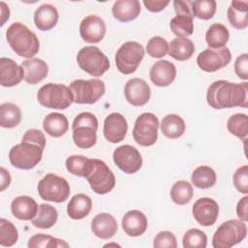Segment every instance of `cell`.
Segmentation results:
<instances>
[{
	"label": "cell",
	"instance_id": "cell-1",
	"mask_svg": "<svg viewBox=\"0 0 248 248\" xmlns=\"http://www.w3.org/2000/svg\"><path fill=\"white\" fill-rule=\"evenodd\" d=\"M206 101L215 109L234 107L247 108L248 83L246 81L235 83L225 79L216 80L207 88Z\"/></svg>",
	"mask_w": 248,
	"mask_h": 248
},
{
	"label": "cell",
	"instance_id": "cell-2",
	"mask_svg": "<svg viewBox=\"0 0 248 248\" xmlns=\"http://www.w3.org/2000/svg\"><path fill=\"white\" fill-rule=\"evenodd\" d=\"M6 38L18 56L30 59L40 49V42L36 34L21 22L12 23L6 31Z\"/></svg>",
	"mask_w": 248,
	"mask_h": 248
},
{
	"label": "cell",
	"instance_id": "cell-3",
	"mask_svg": "<svg viewBox=\"0 0 248 248\" xmlns=\"http://www.w3.org/2000/svg\"><path fill=\"white\" fill-rule=\"evenodd\" d=\"M84 177L90 184L93 192L105 195L115 186V176L108 165L100 159H88Z\"/></svg>",
	"mask_w": 248,
	"mask_h": 248
},
{
	"label": "cell",
	"instance_id": "cell-4",
	"mask_svg": "<svg viewBox=\"0 0 248 248\" xmlns=\"http://www.w3.org/2000/svg\"><path fill=\"white\" fill-rule=\"evenodd\" d=\"M97 129L98 120L93 113L84 111L78 114L72 125L75 144L81 149L93 147L97 142Z\"/></svg>",
	"mask_w": 248,
	"mask_h": 248
},
{
	"label": "cell",
	"instance_id": "cell-5",
	"mask_svg": "<svg viewBox=\"0 0 248 248\" xmlns=\"http://www.w3.org/2000/svg\"><path fill=\"white\" fill-rule=\"evenodd\" d=\"M37 100L43 107L54 109H66L74 102L72 91L68 86L51 82L39 89Z\"/></svg>",
	"mask_w": 248,
	"mask_h": 248
},
{
	"label": "cell",
	"instance_id": "cell-6",
	"mask_svg": "<svg viewBox=\"0 0 248 248\" xmlns=\"http://www.w3.org/2000/svg\"><path fill=\"white\" fill-rule=\"evenodd\" d=\"M247 235L245 222L237 219L228 220L222 223L212 237L214 248H230L241 242Z\"/></svg>",
	"mask_w": 248,
	"mask_h": 248
},
{
	"label": "cell",
	"instance_id": "cell-7",
	"mask_svg": "<svg viewBox=\"0 0 248 248\" xmlns=\"http://www.w3.org/2000/svg\"><path fill=\"white\" fill-rule=\"evenodd\" d=\"M77 62L82 71L95 78L103 76L110 67L107 55L94 46H87L79 49Z\"/></svg>",
	"mask_w": 248,
	"mask_h": 248
},
{
	"label": "cell",
	"instance_id": "cell-8",
	"mask_svg": "<svg viewBox=\"0 0 248 248\" xmlns=\"http://www.w3.org/2000/svg\"><path fill=\"white\" fill-rule=\"evenodd\" d=\"M44 148L40 145L22 141L14 145L9 152V161L13 167L19 170H31L42 160Z\"/></svg>",
	"mask_w": 248,
	"mask_h": 248
},
{
	"label": "cell",
	"instance_id": "cell-9",
	"mask_svg": "<svg viewBox=\"0 0 248 248\" xmlns=\"http://www.w3.org/2000/svg\"><path fill=\"white\" fill-rule=\"evenodd\" d=\"M37 190L39 196L44 201L56 203L65 202L69 198L71 192L68 181L55 173L46 174L39 181Z\"/></svg>",
	"mask_w": 248,
	"mask_h": 248
},
{
	"label": "cell",
	"instance_id": "cell-10",
	"mask_svg": "<svg viewBox=\"0 0 248 248\" xmlns=\"http://www.w3.org/2000/svg\"><path fill=\"white\" fill-rule=\"evenodd\" d=\"M69 88L77 104H95L106 91L105 82L99 78L76 79L70 83Z\"/></svg>",
	"mask_w": 248,
	"mask_h": 248
},
{
	"label": "cell",
	"instance_id": "cell-11",
	"mask_svg": "<svg viewBox=\"0 0 248 248\" xmlns=\"http://www.w3.org/2000/svg\"><path fill=\"white\" fill-rule=\"evenodd\" d=\"M143 56L144 49L140 43L135 41L126 42L116 51V68L121 74L130 75L138 69Z\"/></svg>",
	"mask_w": 248,
	"mask_h": 248
},
{
	"label": "cell",
	"instance_id": "cell-12",
	"mask_svg": "<svg viewBox=\"0 0 248 248\" xmlns=\"http://www.w3.org/2000/svg\"><path fill=\"white\" fill-rule=\"evenodd\" d=\"M159 120L152 112H143L136 119L133 138L141 146H150L158 139Z\"/></svg>",
	"mask_w": 248,
	"mask_h": 248
},
{
	"label": "cell",
	"instance_id": "cell-13",
	"mask_svg": "<svg viewBox=\"0 0 248 248\" xmlns=\"http://www.w3.org/2000/svg\"><path fill=\"white\" fill-rule=\"evenodd\" d=\"M114 164L125 173H136L142 166V157L140 151L129 144L118 146L113 151Z\"/></svg>",
	"mask_w": 248,
	"mask_h": 248
},
{
	"label": "cell",
	"instance_id": "cell-14",
	"mask_svg": "<svg viewBox=\"0 0 248 248\" xmlns=\"http://www.w3.org/2000/svg\"><path fill=\"white\" fill-rule=\"evenodd\" d=\"M232 59L231 51L228 47L219 49L206 48L197 57V64L204 72L213 73L226 67Z\"/></svg>",
	"mask_w": 248,
	"mask_h": 248
},
{
	"label": "cell",
	"instance_id": "cell-15",
	"mask_svg": "<svg viewBox=\"0 0 248 248\" xmlns=\"http://www.w3.org/2000/svg\"><path fill=\"white\" fill-rule=\"evenodd\" d=\"M193 216L203 227L212 226L219 215V204L211 198H201L193 204Z\"/></svg>",
	"mask_w": 248,
	"mask_h": 248
},
{
	"label": "cell",
	"instance_id": "cell-16",
	"mask_svg": "<svg viewBox=\"0 0 248 248\" xmlns=\"http://www.w3.org/2000/svg\"><path fill=\"white\" fill-rule=\"evenodd\" d=\"M107 27L103 18L96 15L85 16L79 24V34L83 41L96 44L102 41L106 35Z\"/></svg>",
	"mask_w": 248,
	"mask_h": 248
},
{
	"label": "cell",
	"instance_id": "cell-17",
	"mask_svg": "<svg viewBox=\"0 0 248 248\" xmlns=\"http://www.w3.org/2000/svg\"><path fill=\"white\" fill-rule=\"evenodd\" d=\"M124 94L129 104L135 107H140L149 101L151 90L144 79L134 78L126 82L124 87Z\"/></svg>",
	"mask_w": 248,
	"mask_h": 248
},
{
	"label": "cell",
	"instance_id": "cell-18",
	"mask_svg": "<svg viewBox=\"0 0 248 248\" xmlns=\"http://www.w3.org/2000/svg\"><path fill=\"white\" fill-rule=\"evenodd\" d=\"M128 124L126 118L118 112L108 114L104 121V136L111 143L122 141L127 134Z\"/></svg>",
	"mask_w": 248,
	"mask_h": 248
},
{
	"label": "cell",
	"instance_id": "cell-19",
	"mask_svg": "<svg viewBox=\"0 0 248 248\" xmlns=\"http://www.w3.org/2000/svg\"><path fill=\"white\" fill-rule=\"evenodd\" d=\"M24 79V71L13 59L0 58V84L4 87H13Z\"/></svg>",
	"mask_w": 248,
	"mask_h": 248
},
{
	"label": "cell",
	"instance_id": "cell-20",
	"mask_svg": "<svg viewBox=\"0 0 248 248\" xmlns=\"http://www.w3.org/2000/svg\"><path fill=\"white\" fill-rule=\"evenodd\" d=\"M176 77L175 66L168 60L155 62L149 71V78L152 83L159 87L169 86Z\"/></svg>",
	"mask_w": 248,
	"mask_h": 248
},
{
	"label": "cell",
	"instance_id": "cell-21",
	"mask_svg": "<svg viewBox=\"0 0 248 248\" xmlns=\"http://www.w3.org/2000/svg\"><path fill=\"white\" fill-rule=\"evenodd\" d=\"M91 231L101 239H109L117 232V222L111 214L99 213L91 221Z\"/></svg>",
	"mask_w": 248,
	"mask_h": 248
},
{
	"label": "cell",
	"instance_id": "cell-22",
	"mask_svg": "<svg viewBox=\"0 0 248 248\" xmlns=\"http://www.w3.org/2000/svg\"><path fill=\"white\" fill-rule=\"evenodd\" d=\"M122 229L130 236H140L147 229V218L140 210H130L122 218Z\"/></svg>",
	"mask_w": 248,
	"mask_h": 248
},
{
	"label": "cell",
	"instance_id": "cell-23",
	"mask_svg": "<svg viewBox=\"0 0 248 248\" xmlns=\"http://www.w3.org/2000/svg\"><path fill=\"white\" fill-rule=\"evenodd\" d=\"M39 205L37 202L29 196H19L13 200L11 203L12 214L18 220H32L37 212Z\"/></svg>",
	"mask_w": 248,
	"mask_h": 248
},
{
	"label": "cell",
	"instance_id": "cell-24",
	"mask_svg": "<svg viewBox=\"0 0 248 248\" xmlns=\"http://www.w3.org/2000/svg\"><path fill=\"white\" fill-rule=\"evenodd\" d=\"M24 71V80L29 84H36L44 80L48 74L47 64L40 58L26 59L21 63Z\"/></svg>",
	"mask_w": 248,
	"mask_h": 248
},
{
	"label": "cell",
	"instance_id": "cell-25",
	"mask_svg": "<svg viewBox=\"0 0 248 248\" xmlns=\"http://www.w3.org/2000/svg\"><path fill=\"white\" fill-rule=\"evenodd\" d=\"M112 16L120 22L136 19L140 13V4L138 0H118L111 8Z\"/></svg>",
	"mask_w": 248,
	"mask_h": 248
},
{
	"label": "cell",
	"instance_id": "cell-26",
	"mask_svg": "<svg viewBox=\"0 0 248 248\" xmlns=\"http://www.w3.org/2000/svg\"><path fill=\"white\" fill-rule=\"evenodd\" d=\"M57 9L51 4H43L34 13V23L41 31L52 29L58 21Z\"/></svg>",
	"mask_w": 248,
	"mask_h": 248
},
{
	"label": "cell",
	"instance_id": "cell-27",
	"mask_svg": "<svg viewBox=\"0 0 248 248\" xmlns=\"http://www.w3.org/2000/svg\"><path fill=\"white\" fill-rule=\"evenodd\" d=\"M228 19L235 29H245L248 25V2L233 0L228 8Z\"/></svg>",
	"mask_w": 248,
	"mask_h": 248
},
{
	"label": "cell",
	"instance_id": "cell-28",
	"mask_svg": "<svg viewBox=\"0 0 248 248\" xmlns=\"http://www.w3.org/2000/svg\"><path fill=\"white\" fill-rule=\"evenodd\" d=\"M92 209V200L85 194L75 195L67 205V214L74 220H80L86 217Z\"/></svg>",
	"mask_w": 248,
	"mask_h": 248
},
{
	"label": "cell",
	"instance_id": "cell-29",
	"mask_svg": "<svg viewBox=\"0 0 248 248\" xmlns=\"http://www.w3.org/2000/svg\"><path fill=\"white\" fill-rule=\"evenodd\" d=\"M43 127L50 137L60 138L67 133L69 129V122L64 114L51 112L44 118Z\"/></svg>",
	"mask_w": 248,
	"mask_h": 248
},
{
	"label": "cell",
	"instance_id": "cell-30",
	"mask_svg": "<svg viewBox=\"0 0 248 248\" xmlns=\"http://www.w3.org/2000/svg\"><path fill=\"white\" fill-rule=\"evenodd\" d=\"M230 38L228 28L222 23H213L205 34V41L209 48L219 49L225 47Z\"/></svg>",
	"mask_w": 248,
	"mask_h": 248
},
{
	"label": "cell",
	"instance_id": "cell-31",
	"mask_svg": "<svg viewBox=\"0 0 248 248\" xmlns=\"http://www.w3.org/2000/svg\"><path fill=\"white\" fill-rule=\"evenodd\" d=\"M195 52L194 43L188 38H175L169 45V54L178 61H185Z\"/></svg>",
	"mask_w": 248,
	"mask_h": 248
},
{
	"label": "cell",
	"instance_id": "cell-32",
	"mask_svg": "<svg viewBox=\"0 0 248 248\" xmlns=\"http://www.w3.org/2000/svg\"><path fill=\"white\" fill-rule=\"evenodd\" d=\"M58 219V212L54 206L48 203H41L32 224L39 229H49L55 225Z\"/></svg>",
	"mask_w": 248,
	"mask_h": 248
},
{
	"label": "cell",
	"instance_id": "cell-33",
	"mask_svg": "<svg viewBox=\"0 0 248 248\" xmlns=\"http://www.w3.org/2000/svg\"><path fill=\"white\" fill-rule=\"evenodd\" d=\"M186 129L184 120L177 114L170 113L166 115L161 122V131L169 139L181 137Z\"/></svg>",
	"mask_w": 248,
	"mask_h": 248
},
{
	"label": "cell",
	"instance_id": "cell-34",
	"mask_svg": "<svg viewBox=\"0 0 248 248\" xmlns=\"http://www.w3.org/2000/svg\"><path fill=\"white\" fill-rule=\"evenodd\" d=\"M21 121V110L14 103L0 105V126L3 128H15Z\"/></svg>",
	"mask_w": 248,
	"mask_h": 248
},
{
	"label": "cell",
	"instance_id": "cell-35",
	"mask_svg": "<svg viewBox=\"0 0 248 248\" xmlns=\"http://www.w3.org/2000/svg\"><path fill=\"white\" fill-rule=\"evenodd\" d=\"M191 181L199 189H207L212 187L216 182V173L208 166H200L196 168L191 175Z\"/></svg>",
	"mask_w": 248,
	"mask_h": 248
},
{
	"label": "cell",
	"instance_id": "cell-36",
	"mask_svg": "<svg viewBox=\"0 0 248 248\" xmlns=\"http://www.w3.org/2000/svg\"><path fill=\"white\" fill-rule=\"evenodd\" d=\"M170 30L177 38H186L193 34L194 23L193 16L186 15H176L170 23Z\"/></svg>",
	"mask_w": 248,
	"mask_h": 248
},
{
	"label": "cell",
	"instance_id": "cell-37",
	"mask_svg": "<svg viewBox=\"0 0 248 248\" xmlns=\"http://www.w3.org/2000/svg\"><path fill=\"white\" fill-rule=\"evenodd\" d=\"M193 187L186 180L176 181L170 189V198L176 204L183 205L188 203L193 198Z\"/></svg>",
	"mask_w": 248,
	"mask_h": 248
},
{
	"label": "cell",
	"instance_id": "cell-38",
	"mask_svg": "<svg viewBox=\"0 0 248 248\" xmlns=\"http://www.w3.org/2000/svg\"><path fill=\"white\" fill-rule=\"evenodd\" d=\"M227 128L231 134L245 140L248 135V116L244 113H235L232 115L228 119Z\"/></svg>",
	"mask_w": 248,
	"mask_h": 248
},
{
	"label": "cell",
	"instance_id": "cell-39",
	"mask_svg": "<svg viewBox=\"0 0 248 248\" xmlns=\"http://www.w3.org/2000/svg\"><path fill=\"white\" fill-rule=\"evenodd\" d=\"M217 4L214 0H196L191 1V10L193 16L207 20L212 18L216 12Z\"/></svg>",
	"mask_w": 248,
	"mask_h": 248
},
{
	"label": "cell",
	"instance_id": "cell-40",
	"mask_svg": "<svg viewBox=\"0 0 248 248\" xmlns=\"http://www.w3.org/2000/svg\"><path fill=\"white\" fill-rule=\"evenodd\" d=\"M18 239V232L16 226L9 220L0 219V245L4 247H11L16 243Z\"/></svg>",
	"mask_w": 248,
	"mask_h": 248
},
{
	"label": "cell",
	"instance_id": "cell-41",
	"mask_svg": "<svg viewBox=\"0 0 248 248\" xmlns=\"http://www.w3.org/2000/svg\"><path fill=\"white\" fill-rule=\"evenodd\" d=\"M29 248H40V247H69V244L62 239L53 237L49 234L38 233L34 234L29 238L28 245Z\"/></svg>",
	"mask_w": 248,
	"mask_h": 248
},
{
	"label": "cell",
	"instance_id": "cell-42",
	"mask_svg": "<svg viewBox=\"0 0 248 248\" xmlns=\"http://www.w3.org/2000/svg\"><path fill=\"white\" fill-rule=\"evenodd\" d=\"M182 245L184 248H205L207 236L199 229H190L183 235Z\"/></svg>",
	"mask_w": 248,
	"mask_h": 248
},
{
	"label": "cell",
	"instance_id": "cell-43",
	"mask_svg": "<svg viewBox=\"0 0 248 248\" xmlns=\"http://www.w3.org/2000/svg\"><path fill=\"white\" fill-rule=\"evenodd\" d=\"M146 51L153 58L164 57L169 51V44L163 37L154 36L147 42Z\"/></svg>",
	"mask_w": 248,
	"mask_h": 248
},
{
	"label": "cell",
	"instance_id": "cell-44",
	"mask_svg": "<svg viewBox=\"0 0 248 248\" xmlns=\"http://www.w3.org/2000/svg\"><path fill=\"white\" fill-rule=\"evenodd\" d=\"M88 159L89 158L81 155H72L66 159V168L72 174L84 177Z\"/></svg>",
	"mask_w": 248,
	"mask_h": 248
},
{
	"label": "cell",
	"instance_id": "cell-45",
	"mask_svg": "<svg viewBox=\"0 0 248 248\" xmlns=\"http://www.w3.org/2000/svg\"><path fill=\"white\" fill-rule=\"evenodd\" d=\"M233 185L242 194L248 193V166L243 165L233 173Z\"/></svg>",
	"mask_w": 248,
	"mask_h": 248
},
{
	"label": "cell",
	"instance_id": "cell-46",
	"mask_svg": "<svg viewBox=\"0 0 248 248\" xmlns=\"http://www.w3.org/2000/svg\"><path fill=\"white\" fill-rule=\"evenodd\" d=\"M153 246L155 248H176V237L169 231L160 232L153 240Z\"/></svg>",
	"mask_w": 248,
	"mask_h": 248
},
{
	"label": "cell",
	"instance_id": "cell-47",
	"mask_svg": "<svg viewBox=\"0 0 248 248\" xmlns=\"http://www.w3.org/2000/svg\"><path fill=\"white\" fill-rule=\"evenodd\" d=\"M22 141H30L36 143L45 149L46 146V137L41 130L30 129L25 132L22 137Z\"/></svg>",
	"mask_w": 248,
	"mask_h": 248
},
{
	"label": "cell",
	"instance_id": "cell-48",
	"mask_svg": "<svg viewBox=\"0 0 248 248\" xmlns=\"http://www.w3.org/2000/svg\"><path fill=\"white\" fill-rule=\"evenodd\" d=\"M234 72L242 79H248V55L243 53L239 55L234 62Z\"/></svg>",
	"mask_w": 248,
	"mask_h": 248
},
{
	"label": "cell",
	"instance_id": "cell-49",
	"mask_svg": "<svg viewBox=\"0 0 248 248\" xmlns=\"http://www.w3.org/2000/svg\"><path fill=\"white\" fill-rule=\"evenodd\" d=\"M173 7L176 15H186V16H193L192 10H191V1L175 0L173 1Z\"/></svg>",
	"mask_w": 248,
	"mask_h": 248
},
{
	"label": "cell",
	"instance_id": "cell-50",
	"mask_svg": "<svg viewBox=\"0 0 248 248\" xmlns=\"http://www.w3.org/2000/svg\"><path fill=\"white\" fill-rule=\"evenodd\" d=\"M169 1H163V0H144L143 1V5L145 6V8L152 12V13H158L163 11L168 5H169Z\"/></svg>",
	"mask_w": 248,
	"mask_h": 248
},
{
	"label": "cell",
	"instance_id": "cell-51",
	"mask_svg": "<svg viewBox=\"0 0 248 248\" xmlns=\"http://www.w3.org/2000/svg\"><path fill=\"white\" fill-rule=\"evenodd\" d=\"M247 207H248V197L245 196L242 199L239 200L236 205V214L239 218V220L246 222L248 220L247 215Z\"/></svg>",
	"mask_w": 248,
	"mask_h": 248
},
{
	"label": "cell",
	"instance_id": "cell-52",
	"mask_svg": "<svg viewBox=\"0 0 248 248\" xmlns=\"http://www.w3.org/2000/svg\"><path fill=\"white\" fill-rule=\"evenodd\" d=\"M0 173H1V179H0V191L3 192L6 188L9 187L11 183V174L8 170H6L3 167L0 168Z\"/></svg>",
	"mask_w": 248,
	"mask_h": 248
},
{
	"label": "cell",
	"instance_id": "cell-53",
	"mask_svg": "<svg viewBox=\"0 0 248 248\" xmlns=\"http://www.w3.org/2000/svg\"><path fill=\"white\" fill-rule=\"evenodd\" d=\"M0 8H1V23L0 24L1 26H3L10 17V9L6 5V3L3 1L0 2Z\"/></svg>",
	"mask_w": 248,
	"mask_h": 248
},
{
	"label": "cell",
	"instance_id": "cell-54",
	"mask_svg": "<svg viewBox=\"0 0 248 248\" xmlns=\"http://www.w3.org/2000/svg\"><path fill=\"white\" fill-rule=\"evenodd\" d=\"M107 246H119L118 244H115V243H111V244H106L105 245V247H107Z\"/></svg>",
	"mask_w": 248,
	"mask_h": 248
}]
</instances>
